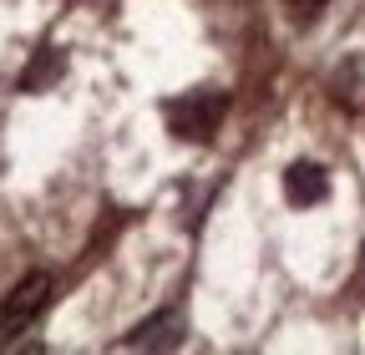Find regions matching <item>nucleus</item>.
<instances>
[{"label": "nucleus", "instance_id": "obj_1", "mask_svg": "<svg viewBox=\"0 0 365 355\" xmlns=\"http://www.w3.org/2000/svg\"><path fill=\"white\" fill-rule=\"evenodd\" d=\"M51 304V274H26L6 289V299H0V345H11L16 335H26L36 325V315Z\"/></svg>", "mask_w": 365, "mask_h": 355}, {"label": "nucleus", "instance_id": "obj_2", "mask_svg": "<svg viewBox=\"0 0 365 355\" xmlns=\"http://www.w3.org/2000/svg\"><path fill=\"white\" fill-rule=\"evenodd\" d=\"M223 112H228V102L218 92H188V97L168 102V132L182 143H208L223 122Z\"/></svg>", "mask_w": 365, "mask_h": 355}, {"label": "nucleus", "instance_id": "obj_3", "mask_svg": "<svg viewBox=\"0 0 365 355\" xmlns=\"http://www.w3.org/2000/svg\"><path fill=\"white\" fill-rule=\"evenodd\" d=\"M182 330H188V325H182L178 309H163V315H153V320L137 325L122 345L127 350H173V345H182Z\"/></svg>", "mask_w": 365, "mask_h": 355}, {"label": "nucleus", "instance_id": "obj_4", "mask_svg": "<svg viewBox=\"0 0 365 355\" xmlns=\"http://www.w3.org/2000/svg\"><path fill=\"white\" fill-rule=\"evenodd\" d=\"M325 193H330V173L319 168V163H289V173H284V198H289L294 208H314Z\"/></svg>", "mask_w": 365, "mask_h": 355}, {"label": "nucleus", "instance_id": "obj_5", "mask_svg": "<svg viewBox=\"0 0 365 355\" xmlns=\"http://www.w3.org/2000/svg\"><path fill=\"white\" fill-rule=\"evenodd\" d=\"M61 71H66V56H61L56 46H46V51L21 71V92H46V86L61 81Z\"/></svg>", "mask_w": 365, "mask_h": 355}]
</instances>
